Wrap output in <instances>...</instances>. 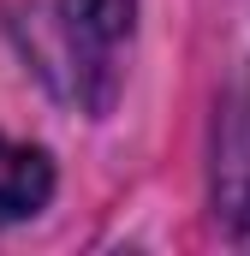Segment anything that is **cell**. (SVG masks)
<instances>
[{"instance_id": "obj_3", "label": "cell", "mask_w": 250, "mask_h": 256, "mask_svg": "<svg viewBox=\"0 0 250 256\" xmlns=\"http://www.w3.org/2000/svg\"><path fill=\"white\" fill-rule=\"evenodd\" d=\"M220 214H226V238H232L238 250H250V185L220 196Z\"/></svg>"}, {"instance_id": "obj_2", "label": "cell", "mask_w": 250, "mask_h": 256, "mask_svg": "<svg viewBox=\"0 0 250 256\" xmlns=\"http://www.w3.org/2000/svg\"><path fill=\"white\" fill-rule=\"evenodd\" d=\"M54 196V161L42 149L6 143L0 137V220H30Z\"/></svg>"}, {"instance_id": "obj_1", "label": "cell", "mask_w": 250, "mask_h": 256, "mask_svg": "<svg viewBox=\"0 0 250 256\" xmlns=\"http://www.w3.org/2000/svg\"><path fill=\"white\" fill-rule=\"evenodd\" d=\"M137 0H60L54 6V60L66 66V96L84 114H108L120 96V48L131 42Z\"/></svg>"}]
</instances>
